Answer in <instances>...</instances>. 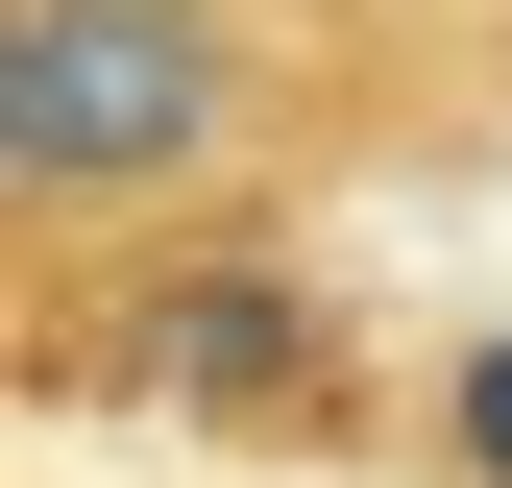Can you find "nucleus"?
<instances>
[{"mask_svg": "<svg viewBox=\"0 0 512 488\" xmlns=\"http://www.w3.org/2000/svg\"><path fill=\"white\" fill-rule=\"evenodd\" d=\"M512 74L439 0H0V244H171L293 220L342 171H464Z\"/></svg>", "mask_w": 512, "mask_h": 488, "instance_id": "obj_1", "label": "nucleus"}, {"mask_svg": "<svg viewBox=\"0 0 512 488\" xmlns=\"http://www.w3.org/2000/svg\"><path fill=\"white\" fill-rule=\"evenodd\" d=\"M25 391L171 415V440H244V464H342V440H391L415 366H366V318L293 269V220H171V244L25 269Z\"/></svg>", "mask_w": 512, "mask_h": 488, "instance_id": "obj_2", "label": "nucleus"}, {"mask_svg": "<svg viewBox=\"0 0 512 488\" xmlns=\"http://www.w3.org/2000/svg\"><path fill=\"white\" fill-rule=\"evenodd\" d=\"M391 464H415V488H512V293L415 342V391H391Z\"/></svg>", "mask_w": 512, "mask_h": 488, "instance_id": "obj_3", "label": "nucleus"}]
</instances>
